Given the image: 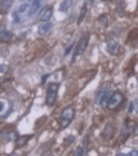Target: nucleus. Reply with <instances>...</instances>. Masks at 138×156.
<instances>
[{"mask_svg":"<svg viewBox=\"0 0 138 156\" xmlns=\"http://www.w3.org/2000/svg\"><path fill=\"white\" fill-rule=\"evenodd\" d=\"M125 102V96L121 93L115 92L113 94H111L110 98L108 100V104H107V108L109 109H117L118 107L123 105V103Z\"/></svg>","mask_w":138,"mask_h":156,"instance_id":"f257e3e1","label":"nucleus"},{"mask_svg":"<svg viewBox=\"0 0 138 156\" xmlns=\"http://www.w3.org/2000/svg\"><path fill=\"white\" fill-rule=\"evenodd\" d=\"M75 116V110L72 106H69L64 109L60 116V125L62 128H66L68 125L71 123V121L74 119Z\"/></svg>","mask_w":138,"mask_h":156,"instance_id":"f03ea898","label":"nucleus"},{"mask_svg":"<svg viewBox=\"0 0 138 156\" xmlns=\"http://www.w3.org/2000/svg\"><path fill=\"white\" fill-rule=\"evenodd\" d=\"M58 83H50L47 89V99H46V103L49 106H52L56 101L57 97V91H58Z\"/></svg>","mask_w":138,"mask_h":156,"instance_id":"7ed1b4c3","label":"nucleus"},{"mask_svg":"<svg viewBox=\"0 0 138 156\" xmlns=\"http://www.w3.org/2000/svg\"><path fill=\"white\" fill-rule=\"evenodd\" d=\"M88 40H89V33L86 32L85 35H83L81 37V39L78 41L77 43V46L75 48V54H74V57L78 56V55H81L85 49L87 47V44H88Z\"/></svg>","mask_w":138,"mask_h":156,"instance_id":"20e7f679","label":"nucleus"},{"mask_svg":"<svg viewBox=\"0 0 138 156\" xmlns=\"http://www.w3.org/2000/svg\"><path fill=\"white\" fill-rule=\"evenodd\" d=\"M41 5H42V0H29V10H28L27 16L34 15L41 8Z\"/></svg>","mask_w":138,"mask_h":156,"instance_id":"39448f33","label":"nucleus"},{"mask_svg":"<svg viewBox=\"0 0 138 156\" xmlns=\"http://www.w3.org/2000/svg\"><path fill=\"white\" fill-rule=\"evenodd\" d=\"M10 37H12V32L8 30L5 25H0V42H8Z\"/></svg>","mask_w":138,"mask_h":156,"instance_id":"423d86ee","label":"nucleus"},{"mask_svg":"<svg viewBox=\"0 0 138 156\" xmlns=\"http://www.w3.org/2000/svg\"><path fill=\"white\" fill-rule=\"evenodd\" d=\"M111 91H107V92H102L101 93V96L98 97V101L100 102V104H101V107L103 109L107 108V104H108V100L109 98H110L111 96Z\"/></svg>","mask_w":138,"mask_h":156,"instance_id":"0eeeda50","label":"nucleus"},{"mask_svg":"<svg viewBox=\"0 0 138 156\" xmlns=\"http://www.w3.org/2000/svg\"><path fill=\"white\" fill-rule=\"evenodd\" d=\"M52 29V23L50 22H44L43 24H41L37 28V33L39 35H47L48 32Z\"/></svg>","mask_w":138,"mask_h":156,"instance_id":"6e6552de","label":"nucleus"},{"mask_svg":"<svg viewBox=\"0 0 138 156\" xmlns=\"http://www.w3.org/2000/svg\"><path fill=\"white\" fill-rule=\"evenodd\" d=\"M107 50H108V52L110 53L111 55L117 54V52H118V44L115 42V41H113V40L109 41L108 44H107Z\"/></svg>","mask_w":138,"mask_h":156,"instance_id":"1a4fd4ad","label":"nucleus"},{"mask_svg":"<svg viewBox=\"0 0 138 156\" xmlns=\"http://www.w3.org/2000/svg\"><path fill=\"white\" fill-rule=\"evenodd\" d=\"M73 5V0H63L61 1V3L59 4V12H66L71 8V6Z\"/></svg>","mask_w":138,"mask_h":156,"instance_id":"9d476101","label":"nucleus"},{"mask_svg":"<svg viewBox=\"0 0 138 156\" xmlns=\"http://www.w3.org/2000/svg\"><path fill=\"white\" fill-rule=\"evenodd\" d=\"M51 17H52V8H46L42 12V14H41V21H43V22H48Z\"/></svg>","mask_w":138,"mask_h":156,"instance_id":"9b49d317","label":"nucleus"},{"mask_svg":"<svg viewBox=\"0 0 138 156\" xmlns=\"http://www.w3.org/2000/svg\"><path fill=\"white\" fill-rule=\"evenodd\" d=\"M113 131H114V128L112 127V125L108 124L106 127H105V129H104L103 137L105 139H110L111 137H112V135H113Z\"/></svg>","mask_w":138,"mask_h":156,"instance_id":"f8f14e48","label":"nucleus"},{"mask_svg":"<svg viewBox=\"0 0 138 156\" xmlns=\"http://www.w3.org/2000/svg\"><path fill=\"white\" fill-rule=\"evenodd\" d=\"M86 14H87V3H83L81 10H80V14H79L78 20H77V24L80 25L82 22H83L84 18H85Z\"/></svg>","mask_w":138,"mask_h":156,"instance_id":"ddd939ff","label":"nucleus"},{"mask_svg":"<svg viewBox=\"0 0 138 156\" xmlns=\"http://www.w3.org/2000/svg\"><path fill=\"white\" fill-rule=\"evenodd\" d=\"M12 3V0H2L1 1V4H0V12L2 14H5L8 12V10L10 8Z\"/></svg>","mask_w":138,"mask_h":156,"instance_id":"4468645a","label":"nucleus"},{"mask_svg":"<svg viewBox=\"0 0 138 156\" xmlns=\"http://www.w3.org/2000/svg\"><path fill=\"white\" fill-rule=\"evenodd\" d=\"M129 134H130V132H129V128H128V121H126L124 123L123 128H121V135H119V141H121V143H123L128 137Z\"/></svg>","mask_w":138,"mask_h":156,"instance_id":"2eb2a0df","label":"nucleus"},{"mask_svg":"<svg viewBox=\"0 0 138 156\" xmlns=\"http://www.w3.org/2000/svg\"><path fill=\"white\" fill-rule=\"evenodd\" d=\"M31 137H32V135H23V136H20L19 139H17L16 146H17L18 148H19V147L24 146V145L28 141V139H30Z\"/></svg>","mask_w":138,"mask_h":156,"instance_id":"dca6fc26","label":"nucleus"},{"mask_svg":"<svg viewBox=\"0 0 138 156\" xmlns=\"http://www.w3.org/2000/svg\"><path fill=\"white\" fill-rule=\"evenodd\" d=\"M73 154H74L75 156H81L84 154V150L82 149V147H77L76 150H75Z\"/></svg>","mask_w":138,"mask_h":156,"instance_id":"f3484780","label":"nucleus"},{"mask_svg":"<svg viewBox=\"0 0 138 156\" xmlns=\"http://www.w3.org/2000/svg\"><path fill=\"white\" fill-rule=\"evenodd\" d=\"M99 21H100V23L103 25L104 27H106L107 25H108V21H107L106 16H104V15L101 16V17H100V19H99Z\"/></svg>","mask_w":138,"mask_h":156,"instance_id":"a211bd4d","label":"nucleus"},{"mask_svg":"<svg viewBox=\"0 0 138 156\" xmlns=\"http://www.w3.org/2000/svg\"><path fill=\"white\" fill-rule=\"evenodd\" d=\"M8 70V67L6 64H0V73L1 72L4 73V72H6Z\"/></svg>","mask_w":138,"mask_h":156,"instance_id":"6ab92c4d","label":"nucleus"},{"mask_svg":"<svg viewBox=\"0 0 138 156\" xmlns=\"http://www.w3.org/2000/svg\"><path fill=\"white\" fill-rule=\"evenodd\" d=\"M89 139L88 135H85V137H84V141H83V144H84V150H86L87 149V139Z\"/></svg>","mask_w":138,"mask_h":156,"instance_id":"aec40b11","label":"nucleus"},{"mask_svg":"<svg viewBox=\"0 0 138 156\" xmlns=\"http://www.w3.org/2000/svg\"><path fill=\"white\" fill-rule=\"evenodd\" d=\"M73 47H74V44H72L71 46H70L69 48H68L67 50H66V52H64V55H68L70 53V52H71V50L73 49Z\"/></svg>","mask_w":138,"mask_h":156,"instance_id":"412c9836","label":"nucleus"},{"mask_svg":"<svg viewBox=\"0 0 138 156\" xmlns=\"http://www.w3.org/2000/svg\"><path fill=\"white\" fill-rule=\"evenodd\" d=\"M48 77H49V74H45L44 76H43V78H42V84H45V82H46V79H48Z\"/></svg>","mask_w":138,"mask_h":156,"instance_id":"4be33fe9","label":"nucleus"},{"mask_svg":"<svg viewBox=\"0 0 138 156\" xmlns=\"http://www.w3.org/2000/svg\"><path fill=\"white\" fill-rule=\"evenodd\" d=\"M5 108V105H4V102H1L0 101V112H3V109Z\"/></svg>","mask_w":138,"mask_h":156,"instance_id":"5701e85b","label":"nucleus"},{"mask_svg":"<svg viewBox=\"0 0 138 156\" xmlns=\"http://www.w3.org/2000/svg\"><path fill=\"white\" fill-rule=\"evenodd\" d=\"M129 155H130V156H137L138 155V152L136 151V150H133L132 152H130V153H129Z\"/></svg>","mask_w":138,"mask_h":156,"instance_id":"b1692460","label":"nucleus"},{"mask_svg":"<svg viewBox=\"0 0 138 156\" xmlns=\"http://www.w3.org/2000/svg\"><path fill=\"white\" fill-rule=\"evenodd\" d=\"M132 110H133V103H131V104H130V106H129L128 112H132Z\"/></svg>","mask_w":138,"mask_h":156,"instance_id":"393cba45","label":"nucleus"},{"mask_svg":"<svg viewBox=\"0 0 138 156\" xmlns=\"http://www.w3.org/2000/svg\"><path fill=\"white\" fill-rule=\"evenodd\" d=\"M87 2L90 3V4H92V3L95 2V0H87Z\"/></svg>","mask_w":138,"mask_h":156,"instance_id":"a878e982","label":"nucleus"},{"mask_svg":"<svg viewBox=\"0 0 138 156\" xmlns=\"http://www.w3.org/2000/svg\"><path fill=\"white\" fill-rule=\"evenodd\" d=\"M103 1H108V0H103Z\"/></svg>","mask_w":138,"mask_h":156,"instance_id":"bb28decb","label":"nucleus"}]
</instances>
